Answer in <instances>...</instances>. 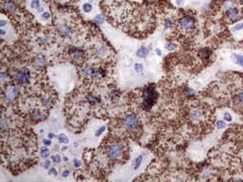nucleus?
Here are the masks:
<instances>
[{"label":"nucleus","instance_id":"nucleus-4","mask_svg":"<svg viewBox=\"0 0 243 182\" xmlns=\"http://www.w3.org/2000/svg\"><path fill=\"white\" fill-rule=\"evenodd\" d=\"M156 100H157V92H156L154 86H146L143 92V101L145 108L152 107V105L155 104Z\"/></svg>","mask_w":243,"mask_h":182},{"label":"nucleus","instance_id":"nucleus-29","mask_svg":"<svg viewBox=\"0 0 243 182\" xmlns=\"http://www.w3.org/2000/svg\"><path fill=\"white\" fill-rule=\"evenodd\" d=\"M241 29H243V23H237L233 28V30H235V32H238V30H241Z\"/></svg>","mask_w":243,"mask_h":182},{"label":"nucleus","instance_id":"nucleus-22","mask_svg":"<svg viewBox=\"0 0 243 182\" xmlns=\"http://www.w3.org/2000/svg\"><path fill=\"white\" fill-rule=\"evenodd\" d=\"M83 10L85 13H90L92 10V5H90L89 3H85L83 5Z\"/></svg>","mask_w":243,"mask_h":182},{"label":"nucleus","instance_id":"nucleus-10","mask_svg":"<svg viewBox=\"0 0 243 182\" xmlns=\"http://www.w3.org/2000/svg\"><path fill=\"white\" fill-rule=\"evenodd\" d=\"M46 64V57L43 55H39L34 58L33 60V66L35 67H42Z\"/></svg>","mask_w":243,"mask_h":182},{"label":"nucleus","instance_id":"nucleus-35","mask_svg":"<svg viewBox=\"0 0 243 182\" xmlns=\"http://www.w3.org/2000/svg\"><path fill=\"white\" fill-rule=\"evenodd\" d=\"M48 174H53V176H57V170L55 168H51L48 171Z\"/></svg>","mask_w":243,"mask_h":182},{"label":"nucleus","instance_id":"nucleus-6","mask_svg":"<svg viewBox=\"0 0 243 182\" xmlns=\"http://www.w3.org/2000/svg\"><path fill=\"white\" fill-rule=\"evenodd\" d=\"M18 93H19L18 87L13 85H6L5 88L3 89L4 99H6L8 102L13 101L14 99L17 97Z\"/></svg>","mask_w":243,"mask_h":182},{"label":"nucleus","instance_id":"nucleus-48","mask_svg":"<svg viewBox=\"0 0 243 182\" xmlns=\"http://www.w3.org/2000/svg\"><path fill=\"white\" fill-rule=\"evenodd\" d=\"M77 146H78V143L75 142V143H74V147H77Z\"/></svg>","mask_w":243,"mask_h":182},{"label":"nucleus","instance_id":"nucleus-11","mask_svg":"<svg viewBox=\"0 0 243 182\" xmlns=\"http://www.w3.org/2000/svg\"><path fill=\"white\" fill-rule=\"evenodd\" d=\"M95 53H97L98 56L100 57H105L107 54V48L105 47V45H101V46H98L95 48Z\"/></svg>","mask_w":243,"mask_h":182},{"label":"nucleus","instance_id":"nucleus-3","mask_svg":"<svg viewBox=\"0 0 243 182\" xmlns=\"http://www.w3.org/2000/svg\"><path fill=\"white\" fill-rule=\"evenodd\" d=\"M196 19L193 16L190 15H186V16L181 17L180 20L178 21V28L180 30H181L182 32L187 33L191 32L194 29H196Z\"/></svg>","mask_w":243,"mask_h":182},{"label":"nucleus","instance_id":"nucleus-14","mask_svg":"<svg viewBox=\"0 0 243 182\" xmlns=\"http://www.w3.org/2000/svg\"><path fill=\"white\" fill-rule=\"evenodd\" d=\"M86 102H88L90 105H95V104H99V102H101V100H100V98L94 96L92 94H89L88 96L86 97Z\"/></svg>","mask_w":243,"mask_h":182},{"label":"nucleus","instance_id":"nucleus-5","mask_svg":"<svg viewBox=\"0 0 243 182\" xmlns=\"http://www.w3.org/2000/svg\"><path fill=\"white\" fill-rule=\"evenodd\" d=\"M105 153L106 155L110 158V159H119L122 158L124 153V148L123 145L119 142H113V143H109L107 146H106L105 149Z\"/></svg>","mask_w":243,"mask_h":182},{"label":"nucleus","instance_id":"nucleus-41","mask_svg":"<svg viewBox=\"0 0 243 182\" xmlns=\"http://www.w3.org/2000/svg\"><path fill=\"white\" fill-rule=\"evenodd\" d=\"M176 3H177V5H178V6H181L182 4L184 3V0H176Z\"/></svg>","mask_w":243,"mask_h":182},{"label":"nucleus","instance_id":"nucleus-27","mask_svg":"<svg viewBox=\"0 0 243 182\" xmlns=\"http://www.w3.org/2000/svg\"><path fill=\"white\" fill-rule=\"evenodd\" d=\"M172 25H173V23L171 22V21L169 20V19H167V20H165L164 23H163V27H164V29H170L171 27H172Z\"/></svg>","mask_w":243,"mask_h":182},{"label":"nucleus","instance_id":"nucleus-31","mask_svg":"<svg viewBox=\"0 0 243 182\" xmlns=\"http://www.w3.org/2000/svg\"><path fill=\"white\" fill-rule=\"evenodd\" d=\"M223 118H224V120H225V121H229V123L233 120V117H232L231 114H229V113H225V114H224Z\"/></svg>","mask_w":243,"mask_h":182},{"label":"nucleus","instance_id":"nucleus-39","mask_svg":"<svg viewBox=\"0 0 243 182\" xmlns=\"http://www.w3.org/2000/svg\"><path fill=\"white\" fill-rule=\"evenodd\" d=\"M68 174H70V171H68V170H65L64 172H63V176L64 177L68 176Z\"/></svg>","mask_w":243,"mask_h":182},{"label":"nucleus","instance_id":"nucleus-37","mask_svg":"<svg viewBox=\"0 0 243 182\" xmlns=\"http://www.w3.org/2000/svg\"><path fill=\"white\" fill-rule=\"evenodd\" d=\"M73 164H74L75 167H80L81 166V162H80L77 158H74L73 159Z\"/></svg>","mask_w":243,"mask_h":182},{"label":"nucleus","instance_id":"nucleus-19","mask_svg":"<svg viewBox=\"0 0 243 182\" xmlns=\"http://www.w3.org/2000/svg\"><path fill=\"white\" fill-rule=\"evenodd\" d=\"M142 162H143V155H139V157L137 158L136 160H135V163H134V169H135V170L139 169V167L140 166V164H142Z\"/></svg>","mask_w":243,"mask_h":182},{"label":"nucleus","instance_id":"nucleus-15","mask_svg":"<svg viewBox=\"0 0 243 182\" xmlns=\"http://www.w3.org/2000/svg\"><path fill=\"white\" fill-rule=\"evenodd\" d=\"M148 55V48L146 47H140L138 50H137V56L140 58H144Z\"/></svg>","mask_w":243,"mask_h":182},{"label":"nucleus","instance_id":"nucleus-32","mask_svg":"<svg viewBox=\"0 0 243 182\" xmlns=\"http://www.w3.org/2000/svg\"><path fill=\"white\" fill-rule=\"evenodd\" d=\"M120 98V93L119 92H117V91H114V92H112V94H111V99L112 100L114 101H117L118 99Z\"/></svg>","mask_w":243,"mask_h":182},{"label":"nucleus","instance_id":"nucleus-28","mask_svg":"<svg viewBox=\"0 0 243 182\" xmlns=\"http://www.w3.org/2000/svg\"><path fill=\"white\" fill-rule=\"evenodd\" d=\"M216 127L218 129H223L226 127V123L224 120H218V123H216Z\"/></svg>","mask_w":243,"mask_h":182},{"label":"nucleus","instance_id":"nucleus-8","mask_svg":"<svg viewBox=\"0 0 243 182\" xmlns=\"http://www.w3.org/2000/svg\"><path fill=\"white\" fill-rule=\"evenodd\" d=\"M58 32L62 37H70V36H71V34L73 33V29H72L70 25L63 24L59 27Z\"/></svg>","mask_w":243,"mask_h":182},{"label":"nucleus","instance_id":"nucleus-34","mask_svg":"<svg viewBox=\"0 0 243 182\" xmlns=\"http://www.w3.org/2000/svg\"><path fill=\"white\" fill-rule=\"evenodd\" d=\"M237 100L238 101V102H240V104H243V92L239 93L237 96Z\"/></svg>","mask_w":243,"mask_h":182},{"label":"nucleus","instance_id":"nucleus-24","mask_svg":"<svg viewBox=\"0 0 243 182\" xmlns=\"http://www.w3.org/2000/svg\"><path fill=\"white\" fill-rule=\"evenodd\" d=\"M176 48H177V46H176V44H174V43H167L165 45V48L167 49V50H169V51L175 50Z\"/></svg>","mask_w":243,"mask_h":182},{"label":"nucleus","instance_id":"nucleus-33","mask_svg":"<svg viewBox=\"0 0 243 182\" xmlns=\"http://www.w3.org/2000/svg\"><path fill=\"white\" fill-rule=\"evenodd\" d=\"M105 126H102L101 128H99L98 130L96 131V133H95V136H98L102 135L103 133L105 132Z\"/></svg>","mask_w":243,"mask_h":182},{"label":"nucleus","instance_id":"nucleus-43","mask_svg":"<svg viewBox=\"0 0 243 182\" xmlns=\"http://www.w3.org/2000/svg\"><path fill=\"white\" fill-rule=\"evenodd\" d=\"M55 136H56L54 134H52V133H49V134H48V138L49 139H53V138H55Z\"/></svg>","mask_w":243,"mask_h":182},{"label":"nucleus","instance_id":"nucleus-46","mask_svg":"<svg viewBox=\"0 0 243 182\" xmlns=\"http://www.w3.org/2000/svg\"><path fill=\"white\" fill-rule=\"evenodd\" d=\"M67 146H64V147H62V150H63V151L67 150Z\"/></svg>","mask_w":243,"mask_h":182},{"label":"nucleus","instance_id":"nucleus-44","mask_svg":"<svg viewBox=\"0 0 243 182\" xmlns=\"http://www.w3.org/2000/svg\"><path fill=\"white\" fill-rule=\"evenodd\" d=\"M5 25H6V22L4 20H1V27H4Z\"/></svg>","mask_w":243,"mask_h":182},{"label":"nucleus","instance_id":"nucleus-13","mask_svg":"<svg viewBox=\"0 0 243 182\" xmlns=\"http://www.w3.org/2000/svg\"><path fill=\"white\" fill-rule=\"evenodd\" d=\"M104 71L102 69H94L93 70V73L92 76H91V78L95 81H100L102 78H104Z\"/></svg>","mask_w":243,"mask_h":182},{"label":"nucleus","instance_id":"nucleus-36","mask_svg":"<svg viewBox=\"0 0 243 182\" xmlns=\"http://www.w3.org/2000/svg\"><path fill=\"white\" fill-rule=\"evenodd\" d=\"M41 17L43 18V19H48L49 17H51V13H48V11H47V13H42V15H41Z\"/></svg>","mask_w":243,"mask_h":182},{"label":"nucleus","instance_id":"nucleus-9","mask_svg":"<svg viewBox=\"0 0 243 182\" xmlns=\"http://www.w3.org/2000/svg\"><path fill=\"white\" fill-rule=\"evenodd\" d=\"M71 55H72V59H73L74 61H79V62L85 58V52L80 48L74 49V50L72 51Z\"/></svg>","mask_w":243,"mask_h":182},{"label":"nucleus","instance_id":"nucleus-38","mask_svg":"<svg viewBox=\"0 0 243 182\" xmlns=\"http://www.w3.org/2000/svg\"><path fill=\"white\" fill-rule=\"evenodd\" d=\"M49 163H51V162H49L48 160H47L46 162L42 163L41 166H42V167H44V168H48V167H49Z\"/></svg>","mask_w":243,"mask_h":182},{"label":"nucleus","instance_id":"nucleus-20","mask_svg":"<svg viewBox=\"0 0 243 182\" xmlns=\"http://www.w3.org/2000/svg\"><path fill=\"white\" fill-rule=\"evenodd\" d=\"M40 155L43 158H47L49 155V150L48 149V148H45V147L42 148L41 152H40Z\"/></svg>","mask_w":243,"mask_h":182},{"label":"nucleus","instance_id":"nucleus-25","mask_svg":"<svg viewBox=\"0 0 243 182\" xmlns=\"http://www.w3.org/2000/svg\"><path fill=\"white\" fill-rule=\"evenodd\" d=\"M30 7L32 9H38V8H40V1L39 0H32V3H30Z\"/></svg>","mask_w":243,"mask_h":182},{"label":"nucleus","instance_id":"nucleus-7","mask_svg":"<svg viewBox=\"0 0 243 182\" xmlns=\"http://www.w3.org/2000/svg\"><path fill=\"white\" fill-rule=\"evenodd\" d=\"M14 80L19 85H27L30 82V72L28 69L19 70L15 73Z\"/></svg>","mask_w":243,"mask_h":182},{"label":"nucleus","instance_id":"nucleus-16","mask_svg":"<svg viewBox=\"0 0 243 182\" xmlns=\"http://www.w3.org/2000/svg\"><path fill=\"white\" fill-rule=\"evenodd\" d=\"M15 9V4L11 1V0H8L5 3H3V10H6L8 11L13 10Z\"/></svg>","mask_w":243,"mask_h":182},{"label":"nucleus","instance_id":"nucleus-40","mask_svg":"<svg viewBox=\"0 0 243 182\" xmlns=\"http://www.w3.org/2000/svg\"><path fill=\"white\" fill-rule=\"evenodd\" d=\"M43 142H44L45 145H51V141L49 139H44Z\"/></svg>","mask_w":243,"mask_h":182},{"label":"nucleus","instance_id":"nucleus-12","mask_svg":"<svg viewBox=\"0 0 243 182\" xmlns=\"http://www.w3.org/2000/svg\"><path fill=\"white\" fill-rule=\"evenodd\" d=\"M232 59H233V61L237 64V66L243 68V55L233 53V54H232Z\"/></svg>","mask_w":243,"mask_h":182},{"label":"nucleus","instance_id":"nucleus-2","mask_svg":"<svg viewBox=\"0 0 243 182\" xmlns=\"http://www.w3.org/2000/svg\"><path fill=\"white\" fill-rule=\"evenodd\" d=\"M225 16L230 22H235L240 18V9L232 0L225 3Z\"/></svg>","mask_w":243,"mask_h":182},{"label":"nucleus","instance_id":"nucleus-30","mask_svg":"<svg viewBox=\"0 0 243 182\" xmlns=\"http://www.w3.org/2000/svg\"><path fill=\"white\" fill-rule=\"evenodd\" d=\"M51 159H52V161L54 162V163H59V162H61V160H62V159H61V157H60L59 155H52Z\"/></svg>","mask_w":243,"mask_h":182},{"label":"nucleus","instance_id":"nucleus-18","mask_svg":"<svg viewBox=\"0 0 243 182\" xmlns=\"http://www.w3.org/2000/svg\"><path fill=\"white\" fill-rule=\"evenodd\" d=\"M202 116V111L200 109H195L191 112V118L193 120H197Z\"/></svg>","mask_w":243,"mask_h":182},{"label":"nucleus","instance_id":"nucleus-17","mask_svg":"<svg viewBox=\"0 0 243 182\" xmlns=\"http://www.w3.org/2000/svg\"><path fill=\"white\" fill-rule=\"evenodd\" d=\"M93 68L92 67H90V66H84L82 68V74L83 76H86V77H91L92 76V73H93Z\"/></svg>","mask_w":243,"mask_h":182},{"label":"nucleus","instance_id":"nucleus-23","mask_svg":"<svg viewBox=\"0 0 243 182\" xmlns=\"http://www.w3.org/2000/svg\"><path fill=\"white\" fill-rule=\"evenodd\" d=\"M104 21H105V18L103 17V15H97V16L94 18V23H96L98 25L103 24Z\"/></svg>","mask_w":243,"mask_h":182},{"label":"nucleus","instance_id":"nucleus-26","mask_svg":"<svg viewBox=\"0 0 243 182\" xmlns=\"http://www.w3.org/2000/svg\"><path fill=\"white\" fill-rule=\"evenodd\" d=\"M134 68H135V71H137V72H142V71L143 70V66L142 64L137 63V64H135Z\"/></svg>","mask_w":243,"mask_h":182},{"label":"nucleus","instance_id":"nucleus-45","mask_svg":"<svg viewBox=\"0 0 243 182\" xmlns=\"http://www.w3.org/2000/svg\"><path fill=\"white\" fill-rule=\"evenodd\" d=\"M4 34H5V30H4V29H1V35L3 36Z\"/></svg>","mask_w":243,"mask_h":182},{"label":"nucleus","instance_id":"nucleus-47","mask_svg":"<svg viewBox=\"0 0 243 182\" xmlns=\"http://www.w3.org/2000/svg\"><path fill=\"white\" fill-rule=\"evenodd\" d=\"M63 159H64L65 161H67V160H68V159H67V158H66V157H65V158H64Z\"/></svg>","mask_w":243,"mask_h":182},{"label":"nucleus","instance_id":"nucleus-1","mask_svg":"<svg viewBox=\"0 0 243 182\" xmlns=\"http://www.w3.org/2000/svg\"><path fill=\"white\" fill-rule=\"evenodd\" d=\"M123 126L128 133L134 134L137 133L140 128V120L135 114H128L123 120Z\"/></svg>","mask_w":243,"mask_h":182},{"label":"nucleus","instance_id":"nucleus-42","mask_svg":"<svg viewBox=\"0 0 243 182\" xmlns=\"http://www.w3.org/2000/svg\"><path fill=\"white\" fill-rule=\"evenodd\" d=\"M156 54H157L158 56H161L162 55V50L159 48H157L156 49Z\"/></svg>","mask_w":243,"mask_h":182},{"label":"nucleus","instance_id":"nucleus-21","mask_svg":"<svg viewBox=\"0 0 243 182\" xmlns=\"http://www.w3.org/2000/svg\"><path fill=\"white\" fill-rule=\"evenodd\" d=\"M58 139L61 143H67L68 142V139L67 136L65 135V134H60L58 136Z\"/></svg>","mask_w":243,"mask_h":182}]
</instances>
